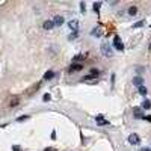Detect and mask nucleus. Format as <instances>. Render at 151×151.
<instances>
[{"mask_svg": "<svg viewBox=\"0 0 151 151\" xmlns=\"http://www.w3.org/2000/svg\"><path fill=\"white\" fill-rule=\"evenodd\" d=\"M100 8H101V2H97V3H94V11L98 14V11H100Z\"/></svg>", "mask_w": 151, "mask_h": 151, "instance_id": "nucleus-20", "label": "nucleus"}, {"mask_svg": "<svg viewBox=\"0 0 151 151\" xmlns=\"http://www.w3.org/2000/svg\"><path fill=\"white\" fill-rule=\"evenodd\" d=\"M139 151H151L150 148H142V150H139Z\"/></svg>", "mask_w": 151, "mask_h": 151, "instance_id": "nucleus-28", "label": "nucleus"}, {"mask_svg": "<svg viewBox=\"0 0 151 151\" xmlns=\"http://www.w3.org/2000/svg\"><path fill=\"white\" fill-rule=\"evenodd\" d=\"M89 74H91L92 77H97L98 74H100V71H98L97 68H91V73H89Z\"/></svg>", "mask_w": 151, "mask_h": 151, "instance_id": "nucleus-17", "label": "nucleus"}, {"mask_svg": "<svg viewBox=\"0 0 151 151\" xmlns=\"http://www.w3.org/2000/svg\"><path fill=\"white\" fill-rule=\"evenodd\" d=\"M143 24H145V21L141 20V21H138V23H134V24H133V29H139V27H142Z\"/></svg>", "mask_w": 151, "mask_h": 151, "instance_id": "nucleus-16", "label": "nucleus"}, {"mask_svg": "<svg viewBox=\"0 0 151 151\" xmlns=\"http://www.w3.org/2000/svg\"><path fill=\"white\" fill-rule=\"evenodd\" d=\"M113 47H115L116 50H119V52H123V50H124V42L121 41V38H119L118 35L113 36Z\"/></svg>", "mask_w": 151, "mask_h": 151, "instance_id": "nucleus-2", "label": "nucleus"}, {"mask_svg": "<svg viewBox=\"0 0 151 151\" xmlns=\"http://www.w3.org/2000/svg\"><path fill=\"white\" fill-rule=\"evenodd\" d=\"M82 59H85V57H83L82 54H77V56H74V59H73V61L76 62V61H82Z\"/></svg>", "mask_w": 151, "mask_h": 151, "instance_id": "nucleus-24", "label": "nucleus"}, {"mask_svg": "<svg viewBox=\"0 0 151 151\" xmlns=\"http://www.w3.org/2000/svg\"><path fill=\"white\" fill-rule=\"evenodd\" d=\"M50 98H52V97H50V94H45L44 97H42V100H44V101H48Z\"/></svg>", "mask_w": 151, "mask_h": 151, "instance_id": "nucleus-25", "label": "nucleus"}, {"mask_svg": "<svg viewBox=\"0 0 151 151\" xmlns=\"http://www.w3.org/2000/svg\"><path fill=\"white\" fill-rule=\"evenodd\" d=\"M53 23H54V26H62L63 23H65V18L62 15H56L53 18Z\"/></svg>", "mask_w": 151, "mask_h": 151, "instance_id": "nucleus-5", "label": "nucleus"}, {"mask_svg": "<svg viewBox=\"0 0 151 151\" xmlns=\"http://www.w3.org/2000/svg\"><path fill=\"white\" fill-rule=\"evenodd\" d=\"M83 70V65L82 63H73L70 67V71H82Z\"/></svg>", "mask_w": 151, "mask_h": 151, "instance_id": "nucleus-11", "label": "nucleus"}, {"mask_svg": "<svg viewBox=\"0 0 151 151\" xmlns=\"http://www.w3.org/2000/svg\"><path fill=\"white\" fill-rule=\"evenodd\" d=\"M80 11H82V14L86 12V5H85V2H80Z\"/></svg>", "mask_w": 151, "mask_h": 151, "instance_id": "nucleus-21", "label": "nucleus"}, {"mask_svg": "<svg viewBox=\"0 0 151 151\" xmlns=\"http://www.w3.org/2000/svg\"><path fill=\"white\" fill-rule=\"evenodd\" d=\"M133 85H134V86H138V88H139V86H142V85H143V79L141 77V76L133 77Z\"/></svg>", "mask_w": 151, "mask_h": 151, "instance_id": "nucleus-8", "label": "nucleus"}, {"mask_svg": "<svg viewBox=\"0 0 151 151\" xmlns=\"http://www.w3.org/2000/svg\"><path fill=\"white\" fill-rule=\"evenodd\" d=\"M95 123H97L98 125H109V121L104 119V116H101V115L95 116Z\"/></svg>", "mask_w": 151, "mask_h": 151, "instance_id": "nucleus-4", "label": "nucleus"}, {"mask_svg": "<svg viewBox=\"0 0 151 151\" xmlns=\"http://www.w3.org/2000/svg\"><path fill=\"white\" fill-rule=\"evenodd\" d=\"M143 119H147L148 123H151V115H147V116H143Z\"/></svg>", "mask_w": 151, "mask_h": 151, "instance_id": "nucleus-27", "label": "nucleus"}, {"mask_svg": "<svg viewBox=\"0 0 151 151\" xmlns=\"http://www.w3.org/2000/svg\"><path fill=\"white\" fill-rule=\"evenodd\" d=\"M92 79H95V77H92V76L89 74V76H85V77L82 79V82H86V80H92Z\"/></svg>", "mask_w": 151, "mask_h": 151, "instance_id": "nucleus-23", "label": "nucleus"}, {"mask_svg": "<svg viewBox=\"0 0 151 151\" xmlns=\"http://www.w3.org/2000/svg\"><path fill=\"white\" fill-rule=\"evenodd\" d=\"M77 36H79V30H76V32H73L71 35L68 36V39H70V41H73V39H76Z\"/></svg>", "mask_w": 151, "mask_h": 151, "instance_id": "nucleus-18", "label": "nucleus"}, {"mask_svg": "<svg viewBox=\"0 0 151 151\" xmlns=\"http://www.w3.org/2000/svg\"><path fill=\"white\" fill-rule=\"evenodd\" d=\"M150 50H151V44H150Z\"/></svg>", "mask_w": 151, "mask_h": 151, "instance_id": "nucleus-30", "label": "nucleus"}, {"mask_svg": "<svg viewBox=\"0 0 151 151\" xmlns=\"http://www.w3.org/2000/svg\"><path fill=\"white\" fill-rule=\"evenodd\" d=\"M44 151H54V150H53V148H45Z\"/></svg>", "mask_w": 151, "mask_h": 151, "instance_id": "nucleus-29", "label": "nucleus"}, {"mask_svg": "<svg viewBox=\"0 0 151 151\" xmlns=\"http://www.w3.org/2000/svg\"><path fill=\"white\" fill-rule=\"evenodd\" d=\"M138 92H139L141 95H143V97H145V95L148 94V89H147V86H145V85H142V86H139V88H138Z\"/></svg>", "mask_w": 151, "mask_h": 151, "instance_id": "nucleus-12", "label": "nucleus"}, {"mask_svg": "<svg viewBox=\"0 0 151 151\" xmlns=\"http://www.w3.org/2000/svg\"><path fill=\"white\" fill-rule=\"evenodd\" d=\"M18 101H20V100H18V97H14L12 100H11V107H15L18 104Z\"/></svg>", "mask_w": 151, "mask_h": 151, "instance_id": "nucleus-19", "label": "nucleus"}, {"mask_svg": "<svg viewBox=\"0 0 151 151\" xmlns=\"http://www.w3.org/2000/svg\"><path fill=\"white\" fill-rule=\"evenodd\" d=\"M91 36H94V38H100V36H101V29L94 27V29L91 30Z\"/></svg>", "mask_w": 151, "mask_h": 151, "instance_id": "nucleus-10", "label": "nucleus"}, {"mask_svg": "<svg viewBox=\"0 0 151 151\" xmlns=\"http://www.w3.org/2000/svg\"><path fill=\"white\" fill-rule=\"evenodd\" d=\"M42 27H44L45 30H50V29H53V27H54L53 20H47V21H44V24H42Z\"/></svg>", "mask_w": 151, "mask_h": 151, "instance_id": "nucleus-9", "label": "nucleus"}, {"mask_svg": "<svg viewBox=\"0 0 151 151\" xmlns=\"http://www.w3.org/2000/svg\"><path fill=\"white\" fill-rule=\"evenodd\" d=\"M133 115H134L136 119H143V116H145V115H142V112H141V109H139V107H134V109H133Z\"/></svg>", "mask_w": 151, "mask_h": 151, "instance_id": "nucleus-7", "label": "nucleus"}, {"mask_svg": "<svg viewBox=\"0 0 151 151\" xmlns=\"http://www.w3.org/2000/svg\"><path fill=\"white\" fill-rule=\"evenodd\" d=\"M12 151H21V148L18 145H12Z\"/></svg>", "mask_w": 151, "mask_h": 151, "instance_id": "nucleus-26", "label": "nucleus"}, {"mask_svg": "<svg viewBox=\"0 0 151 151\" xmlns=\"http://www.w3.org/2000/svg\"><path fill=\"white\" fill-rule=\"evenodd\" d=\"M100 52H101V54L104 56V57H112L113 56V50H112V47L107 44H101L100 45Z\"/></svg>", "mask_w": 151, "mask_h": 151, "instance_id": "nucleus-1", "label": "nucleus"}, {"mask_svg": "<svg viewBox=\"0 0 151 151\" xmlns=\"http://www.w3.org/2000/svg\"><path fill=\"white\" fill-rule=\"evenodd\" d=\"M27 119H29V116L27 115H23V116H20V118H17L18 123H21V121H27Z\"/></svg>", "mask_w": 151, "mask_h": 151, "instance_id": "nucleus-22", "label": "nucleus"}, {"mask_svg": "<svg viewBox=\"0 0 151 151\" xmlns=\"http://www.w3.org/2000/svg\"><path fill=\"white\" fill-rule=\"evenodd\" d=\"M68 27L71 29L73 32L79 30V21H77V20H71V21H68Z\"/></svg>", "mask_w": 151, "mask_h": 151, "instance_id": "nucleus-6", "label": "nucleus"}, {"mask_svg": "<svg viewBox=\"0 0 151 151\" xmlns=\"http://www.w3.org/2000/svg\"><path fill=\"white\" fill-rule=\"evenodd\" d=\"M54 77V71L53 70H48V71L44 74V80H50V79H53Z\"/></svg>", "mask_w": 151, "mask_h": 151, "instance_id": "nucleus-13", "label": "nucleus"}, {"mask_svg": "<svg viewBox=\"0 0 151 151\" xmlns=\"http://www.w3.org/2000/svg\"><path fill=\"white\" fill-rule=\"evenodd\" d=\"M136 14H138V8H136V6H130V8H128V15L133 17V15H136Z\"/></svg>", "mask_w": 151, "mask_h": 151, "instance_id": "nucleus-15", "label": "nucleus"}, {"mask_svg": "<svg viewBox=\"0 0 151 151\" xmlns=\"http://www.w3.org/2000/svg\"><path fill=\"white\" fill-rule=\"evenodd\" d=\"M142 109H145V110L151 109V101H150V100H143V101H142Z\"/></svg>", "mask_w": 151, "mask_h": 151, "instance_id": "nucleus-14", "label": "nucleus"}, {"mask_svg": "<svg viewBox=\"0 0 151 151\" xmlns=\"http://www.w3.org/2000/svg\"><path fill=\"white\" fill-rule=\"evenodd\" d=\"M128 142L132 143V145H139L141 143V138L136 133H132V134H128Z\"/></svg>", "mask_w": 151, "mask_h": 151, "instance_id": "nucleus-3", "label": "nucleus"}]
</instances>
